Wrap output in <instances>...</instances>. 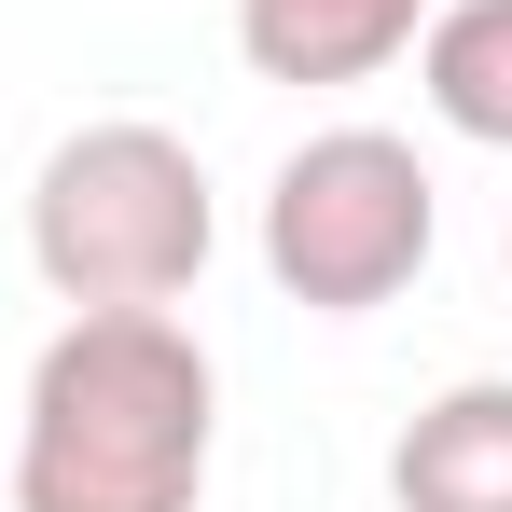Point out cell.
<instances>
[{"label":"cell","instance_id":"1","mask_svg":"<svg viewBox=\"0 0 512 512\" xmlns=\"http://www.w3.org/2000/svg\"><path fill=\"white\" fill-rule=\"evenodd\" d=\"M222 443V374L167 305H70L28 360L14 512H194Z\"/></svg>","mask_w":512,"mask_h":512},{"label":"cell","instance_id":"2","mask_svg":"<svg viewBox=\"0 0 512 512\" xmlns=\"http://www.w3.org/2000/svg\"><path fill=\"white\" fill-rule=\"evenodd\" d=\"M208 250H222L208 167H194V139L139 125V111L70 125L28 180V263L56 305H180Z\"/></svg>","mask_w":512,"mask_h":512},{"label":"cell","instance_id":"3","mask_svg":"<svg viewBox=\"0 0 512 512\" xmlns=\"http://www.w3.org/2000/svg\"><path fill=\"white\" fill-rule=\"evenodd\" d=\"M443 236V194H429L416 139L388 125H319L291 167L263 180V277L305 305V319H374L429 277Z\"/></svg>","mask_w":512,"mask_h":512},{"label":"cell","instance_id":"4","mask_svg":"<svg viewBox=\"0 0 512 512\" xmlns=\"http://www.w3.org/2000/svg\"><path fill=\"white\" fill-rule=\"evenodd\" d=\"M388 499L402 512H512V374H471V388L402 416Z\"/></svg>","mask_w":512,"mask_h":512},{"label":"cell","instance_id":"5","mask_svg":"<svg viewBox=\"0 0 512 512\" xmlns=\"http://www.w3.org/2000/svg\"><path fill=\"white\" fill-rule=\"evenodd\" d=\"M429 0H236V56L263 84H374L388 56H416Z\"/></svg>","mask_w":512,"mask_h":512},{"label":"cell","instance_id":"6","mask_svg":"<svg viewBox=\"0 0 512 512\" xmlns=\"http://www.w3.org/2000/svg\"><path fill=\"white\" fill-rule=\"evenodd\" d=\"M416 84H429V111H443L457 139L512 153V0H429Z\"/></svg>","mask_w":512,"mask_h":512}]
</instances>
